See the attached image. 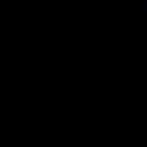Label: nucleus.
Segmentation results:
<instances>
[]
</instances>
